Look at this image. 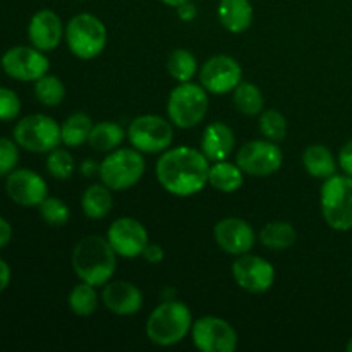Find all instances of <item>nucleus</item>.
Returning a JSON list of instances; mask_svg holds the SVG:
<instances>
[{
  "label": "nucleus",
  "mask_w": 352,
  "mask_h": 352,
  "mask_svg": "<svg viewBox=\"0 0 352 352\" xmlns=\"http://www.w3.org/2000/svg\"><path fill=\"white\" fill-rule=\"evenodd\" d=\"M124 140V129L116 122H98L89 133L88 143L96 151H113Z\"/></svg>",
  "instance_id": "a878e982"
},
{
  "label": "nucleus",
  "mask_w": 352,
  "mask_h": 352,
  "mask_svg": "<svg viewBox=\"0 0 352 352\" xmlns=\"http://www.w3.org/2000/svg\"><path fill=\"white\" fill-rule=\"evenodd\" d=\"M74 158L64 148H55V150L50 151L47 158V170L52 177L60 179V181H65V179L71 177L74 174Z\"/></svg>",
  "instance_id": "2f4dec72"
},
{
  "label": "nucleus",
  "mask_w": 352,
  "mask_h": 352,
  "mask_svg": "<svg viewBox=\"0 0 352 352\" xmlns=\"http://www.w3.org/2000/svg\"><path fill=\"white\" fill-rule=\"evenodd\" d=\"M98 306V294L95 291V285L82 282L78 284L69 294V308L78 316H89L96 311Z\"/></svg>",
  "instance_id": "7c9ffc66"
},
{
  "label": "nucleus",
  "mask_w": 352,
  "mask_h": 352,
  "mask_svg": "<svg viewBox=\"0 0 352 352\" xmlns=\"http://www.w3.org/2000/svg\"><path fill=\"white\" fill-rule=\"evenodd\" d=\"M100 170V165H96L93 160H86L85 164L81 165V172L86 175V177H91L95 175V172Z\"/></svg>",
  "instance_id": "79ce46f5"
},
{
  "label": "nucleus",
  "mask_w": 352,
  "mask_h": 352,
  "mask_svg": "<svg viewBox=\"0 0 352 352\" xmlns=\"http://www.w3.org/2000/svg\"><path fill=\"white\" fill-rule=\"evenodd\" d=\"M177 14H179V17H181L182 21L195 19V17H196L195 3H192L191 0H189V2H186V3H182V6L177 7Z\"/></svg>",
  "instance_id": "ea45409f"
},
{
  "label": "nucleus",
  "mask_w": 352,
  "mask_h": 352,
  "mask_svg": "<svg viewBox=\"0 0 352 352\" xmlns=\"http://www.w3.org/2000/svg\"><path fill=\"white\" fill-rule=\"evenodd\" d=\"M346 349H347V352H352V337H351V339H349V342H347Z\"/></svg>",
  "instance_id": "c03bdc74"
},
{
  "label": "nucleus",
  "mask_w": 352,
  "mask_h": 352,
  "mask_svg": "<svg viewBox=\"0 0 352 352\" xmlns=\"http://www.w3.org/2000/svg\"><path fill=\"white\" fill-rule=\"evenodd\" d=\"M322 213L325 222L336 230L352 229V177L332 175L322 188Z\"/></svg>",
  "instance_id": "0eeeda50"
},
{
  "label": "nucleus",
  "mask_w": 352,
  "mask_h": 352,
  "mask_svg": "<svg viewBox=\"0 0 352 352\" xmlns=\"http://www.w3.org/2000/svg\"><path fill=\"white\" fill-rule=\"evenodd\" d=\"M213 237L220 250L234 256L250 253L256 241L253 227L246 220L234 219V217L220 220L213 229Z\"/></svg>",
  "instance_id": "f3484780"
},
{
  "label": "nucleus",
  "mask_w": 352,
  "mask_h": 352,
  "mask_svg": "<svg viewBox=\"0 0 352 352\" xmlns=\"http://www.w3.org/2000/svg\"><path fill=\"white\" fill-rule=\"evenodd\" d=\"M208 182L222 192H234L243 186L244 170L237 164L220 160L210 165Z\"/></svg>",
  "instance_id": "5701e85b"
},
{
  "label": "nucleus",
  "mask_w": 352,
  "mask_h": 352,
  "mask_svg": "<svg viewBox=\"0 0 352 352\" xmlns=\"http://www.w3.org/2000/svg\"><path fill=\"white\" fill-rule=\"evenodd\" d=\"M117 267V253L109 239L88 236L76 244L72 251V268L81 282L100 287L112 278Z\"/></svg>",
  "instance_id": "f03ea898"
},
{
  "label": "nucleus",
  "mask_w": 352,
  "mask_h": 352,
  "mask_svg": "<svg viewBox=\"0 0 352 352\" xmlns=\"http://www.w3.org/2000/svg\"><path fill=\"white\" fill-rule=\"evenodd\" d=\"M302 165L315 179H329L337 174V162L332 151L323 144H309L302 153Z\"/></svg>",
  "instance_id": "4be33fe9"
},
{
  "label": "nucleus",
  "mask_w": 352,
  "mask_h": 352,
  "mask_svg": "<svg viewBox=\"0 0 352 352\" xmlns=\"http://www.w3.org/2000/svg\"><path fill=\"white\" fill-rule=\"evenodd\" d=\"M19 144L7 138H0V177H6L10 172L16 170L19 162Z\"/></svg>",
  "instance_id": "f704fd0d"
},
{
  "label": "nucleus",
  "mask_w": 352,
  "mask_h": 352,
  "mask_svg": "<svg viewBox=\"0 0 352 352\" xmlns=\"http://www.w3.org/2000/svg\"><path fill=\"white\" fill-rule=\"evenodd\" d=\"M103 305L113 315L131 316L143 308V294L134 284L126 280L107 282L102 292Z\"/></svg>",
  "instance_id": "6ab92c4d"
},
{
  "label": "nucleus",
  "mask_w": 352,
  "mask_h": 352,
  "mask_svg": "<svg viewBox=\"0 0 352 352\" xmlns=\"http://www.w3.org/2000/svg\"><path fill=\"white\" fill-rule=\"evenodd\" d=\"M48 58L45 52L34 47H12L2 57V69L9 78L17 81H36L48 74Z\"/></svg>",
  "instance_id": "f8f14e48"
},
{
  "label": "nucleus",
  "mask_w": 352,
  "mask_h": 352,
  "mask_svg": "<svg viewBox=\"0 0 352 352\" xmlns=\"http://www.w3.org/2000/svg\"><path fill=\"white\" fill-rule=\"evenodd\" d=\"M284 153L275 141H250L237 151L236 164L244 174L253 177H268L282 167Z\"/></svg>",
  "instance_id": "9d476101"
},
{
  "label": "nucleus",
  "mask_w": 352,
  "mask_h": 352,
  "mask_svg": "<svg viewBox=\"0 0 352 352\" xmlns=\"http://www.w3.org/2000/svg\"><path fill=\"white\" fill-rule=\"evenodd\" d=\"M141 256H143L148 263H160L165 256L164 248L158 246V244H148V246L144 248V251Z\"/></svg>",
  "instance_id": "4c0bfd02"
},
{
  "label": "nucleus",
  "mask_w": 352,
  "mask_h": 352,
  "mask_svg": "<svg viewBox=\"0 0 352 352\" xmlns=\"http://www.w3.org/2000/svg\"><path fill=\"white\" fill-rule=\"evenodd\" d=\"M296 229L287 222H270L261 229L260 241L265 248L282 251L291 248L296 243Z\"/></svg>",
  "instance_id": "bb28decb"
},
{
  "label": "nucleus",
  "mask_w": 352,
  "mask_h": 352,
  "mask_svg": "<svg viewBox=\"0 0 352 352\" xmlns=\"http://www.w3.org/2000/svg\"><path fill=\"white\" fill-rule=\"evenodd\" d=\"M192 342L201 352H234L237 333L234 327L219 316H203L192 323Z\"/></svg>",
  "instance_id": "9b49d317"
},
{
  "label": "nucleus",
  "mask_w": 352,
  "mask_h": 352,
  "mask_svg": "<svg viewBox=\"0 0 352 352\" xmlns=\"http://www.w3.org/2000/svg\"><path fill=\"white\" fill-rule=\"evenodd\" d=\"M34 96L45 107H57L65 98V86L57 76L45 74L34 81Z\"/></svg>",
  "instance_id": "c85d7f7f"
},
{
  "label": "nucleus",
  "mask_w": 352,
  "mask_h": 352,
  "mask_svg": "<svg viewBox=\"0 0 352 352\" xmlns=\"http://www.w3.org/2000/svg\"><path fill=\"white\" fill-rule=\"evenodd\" d=\"M196 69H198V64H196V57L186 48H177V50L172 52L168 55L167 60V71L175 81L179 82H188L195 78Z\"/></svg>",
  "instance_id": "c756f323"
},
{
  "label": "nucleus",
  "mask_w": 352,
  "mask_h": 352,
  "mask_svg": "<svg viewBox=\"0 0 352 352\" xmlns=\"http://www.w3.org/2000/svg\"><path fill=\"white\" fill-rule=\"evenodd\" d=\"M243 81V69L236 58L229 55H215L208 58L199 71V82L213 95H226L234 91Z\"/></svg>",
  "instance_id": "ddd939ff"
},
{
  "label": "nucleus",
  "mask_w": 352,
  "mask_h": 352,
  "mask_svg": "<svg viewBox=\"0 0 352 352\" xmlns=\"http://www.w3.org/2000/svg\"><path fill=\"white\" fill-rule=\"evenodd\" d=\"M127 138L141 153H162L168 150L174 141V129L164 117L148 113V116L136 117L131 122Z\"/></svg>",
  "instance_id": "1a4fd4ad"
},
{
  "label": "nucleus",
  "mask_w": 352,
  "mask_h": 352,
  "mask_svg": "<svg viewBox=\"0 0 352 352\" xmlns=\"http://www.w3.org/2000/svg\"><path fill=\"white\" fill-rule=\"evenodd\" d=\"M107 239L117 256L127 258V260L141 256L144 248L150 244V237H148L143 223L131 217H120V219L113 220L109 234H107Z\"/></svg>",
  "instance_id": "4468645a"
},
{
  "label": "nucleus",
  "mask_w": 352,
  "mask_h": 352,
  "mask_svg": "<svg viewBox=\"0 0 352 352\" xmlns=\"http://www.w3.org/2000/svg\"><path fill=\"white\" fill-rule=\"evenodd\" d=\"M219 19L230 33H243L253 23V6L250 0H220Z\"/></svg>",
  "instance_id": "412c9836"
},
{
  "label": "nucleus",
  "mask_w": 352,
  "mask_h": 352,
  "mask_svg": "<svg viewBox=\"0 0 352 352\" xmlns=\"http://www.w3.org/2000/svg\"><path fill=\"white\" fill-rule=\"evenodd\" d=\"M10 282V268L3 260H0V292L6 291Z\"/></svg>",
  "instance_id": "a19ab883"
},
{
  "label": "nucleus",
  "mask_w": 352,
  "mask_h": 352,
  "mask_svg": "<svg viewBox=\"0 0 352 352\" xmlns=\"http://www.w3.org/2000/svg\"><path fill=\"white\" fill-rule=\"evenodd\" d=\"M157 179L162 188L174 196H192L208 182L210 160L203 151L189 146L165 150L158 158Z\"/></svg>",
  "instance_id": "f257e3e1"
},
{
  "label": "nucleus",
  "mask_w": 352,
  "mask_h": 352,
  "mask_svg": "<svg viewBox=\"0 0 352 352\" xmlns=\"http://www.w3.org/2000/svg\"><path fill=\"white\" fill-rule=\"evenodd\" d=\"M192 329L191 311L184 302L165 301L153 309L146 322V336L162 347L174 346L186 339Z\"/></svg>",
  "instance_id": "7ed1b4c3"
},
{
  "label": "nucleus",
  "mask_w": 352,
  "mask_h": 352,
  "mask_svg": "<svg viewBox=\"0 0 352 352\" xmlns=\"http://www.w3.org/2000/svg\"><path fill=\"white\" fill-rule=\"evenodd\" d=\"M14 141L33 153H50L62 143L60 126L52 117L33 113L16 124Z\"/></svg>",
  "instance_id": "6e6552de"
},
{
  "label": "nucleus",
  "mask_w": 352,
  "mask_h": 352,
  "mask_svg": "<svg viewBox=\"0 0 352 352\" xmlns=\"http://www.w3.org/2000/svg\"><path fill=\"white\" fill-rule=\"evenodd\" d=\"M234 143H236V138H234L232 129L227 124L212 122L203 133L201 151L208 160H226L232 153Z\"/></svg>",
  "instance_id": "aec40b11"
},
{
  "label": "nucleus",
  "mask_w": 352,
  "mask_h": 352,
  "mask_svg": "<svg viewBox=\"0 0 352 352\" xmlns=\"http://www.w3.org/2000/svg\"><path fill=\"white\" fill-rule=\"evenodd\" d=\"M6 191L9 198L21 206H40L48 196L45 179L30 168L10 172L7 175Z\"/></svg>",
  "instance_id": "dca6fc26"
},
{
  "label": "nucleus",
  "mask_w": 352,
  "mask_h": 352,
  "mask_svg": "<svg viewBox=\"0 0 352 352\" xmlns=\"http://www.w3.org/2000/svg\"><path fill=\"white\" fill-rule=\"evenodd\" d=\"M93 129V122L89 116L82 112H76L69 116L60 126L62 143L69 148L81 146L85 141H88L89 133Z\"/></svg>",
  "instance_id": "393cba45"
},
{
  "label": "nucleus",
  "mask_w": 352,
  "mask_h": 352,
  "mask_svg": "<svg viewBox=\"0 0 352 352\" xmlns=\"http://www.w3.org/2000/svg\"><path fill=\"white\" fill-rule=\"evenodd\" d=\"M21 112V100L12 89L0 88V120L9 122L14 120Z\"/></svg>",
  "instance_id": "c9c22d12"
},
{
  "label": "nucleus",
  "mask_w": 352,
  "mask_h": 352,
  "mask_svg": "<svg viewBox=\"0 0 352 352\" xmlns=\"http://www.w3.org/2000/svg\"><path fill=\"white\" fill-rule=\"evenodd\" d=\"M339 165L347 175L352 177V140L347 141L339 153Z\"/></svg>",
  "instance_id": "e433bc0d"
},
{
  "label": "nucleus",
  "mask_w": 352,
  "mask_h": 352,
  "mask_svg": "<svg viewBox=\"0 0 352 352\" xmlns=\"http://www.w3.org/2000/svg\"><path fill=\"white\" fill-rule=\"evenodd\" d=\"M38 208H40L41 219H43L48 226H65V223L69 222V217H71L69 206L65 205L60 198H54V196H47Z\"/></svg>",
  "instance_id": "473e14b6"
},
{
  "label": "nucleus",
  "mask_w": 352,
  "mask_h": 352,
  "mask_svg": "<svg viewBox=\"0 0 352 352\" xmlns=\"http://www.w3.org/2000/svg\"><path fill=\"white\" fill-rule=\"evenodd\" d=\"M144 158L136 148H117L100 164V179L112 191H126L143 177Z\"/></svg>",
  "instance_id": "20e7f679"
},
{
  "label": "nucleus",
  "mask_w": 352,
  "mask_h": 352,
  "mask_svg": "<svg viewBox=\"0 0 352 352\" xmlns=\"http://www.w3.org/2000/svg\"><path fill=\"white\" fill-rule=\"evenodd\" d=\"M234 105L244 116H258L263 110L265 100L256 85L241 81L234 88Z\"/></svg>",
  "instance_id": "cd10ccee"
},
{
  "label": "nucleus",
  "mask_w": 352,
  "mask_h": 352,
  "mask_svg": "<svg viewBox=\"0 0 352 352\" xmlns=\"http://www.w3.org/2000/svg\"><path fill=\"white\" fill-rule=\"evenodd\" d=\"M260 131L270 141H282L287 134V119L278 110H267L260 117Z\"/></svg>",
  "instance_id": "72a5a7b5"
},
{
  "label": "nucleus",
  "mask_w": 352,
  "mask_h": 352,
  "mask_svg": "<svg viewBox=\"0 0 352 352\" xmlns=\"http://www.w3.org/2000/svg\"><path fill=\"white\" fill-rule=\"evenodd\" d=\"M208 112V95L203 86L195 82H181L172 89L167 102V113L172 124L181 129L195 127Z\"/></svg>",
  "instance_id": "423d86ee"
},
{
  "label": "nucleus",
  "mask_w": 352,
  "mask_h": 352,
  "mask_svg": "<svg viewBox=\"0 0 352 352\" xmlns=\"http://www.w3.org/2000/svg\"><path fill=\"white\" fill-rule=\"evenodd\" d=\"M232 277L244 291L261 294L274 285L275 268L270 261L246 253L241 254L232 263Z\"/></svg>",
  "instance_id": "2eb2a0df"
},
{
  "label": "nucleus",
  "mask_w": 352,
  "mask_h": 352,
  "mask_svg": "<svg viewBox=\"0 0 352 352\" xmlns=\"http://www.w3.org/2000/svg\"><path fill=\"white\" fill-rule=\"evenodd\" d=\"M112 189L105 184H93L82 192L81 206L88 219H105L112 210Z\"/></svg>",
  "instance_id": "b1692460"
},
{
  "label": "nucleus",
  "mask_w": 352,
  "mask_h": 352,
  "mask_svg": "<svg viewBox=\"0 0 352 352\" xmlns=\"http://www.w3.org/2000/svg\"><path fill=\"white\" fill-rule=\"evenodd\" d=\"M28 36L34 48L41 52H52L58 47L62 36H65V31L60 17L54 10L41 9L31 17Z\"/></svg>",
  "instance_id": "a211bd4d"
},
{
  "label": "nucleus",
  "mask_w": 352,
  "mask_h": 352,
  "mask_svg": "<svg viewBox=\"0 0 352 352\" xmlns=\"http://www.w3.org/2000/svg\"><path fill=\"white\" fill-rule=\"evenodd\" d=\"M12 239V227L3 217H0V250L6 248Z\"/></svg>",
  "instance_id": "58836bf2"
},
{
  "label": "nucleus",
  "mask_w": 352,
  "mask_h": 352,
  "mask_svg": "<svg viewBox=\"0 0 352 352\" xmlns=\"http://www.w3.org/2000/svg\"><path fill=\"white\" fill-rule=\"evenodd\" d=\"M65 41L76 57L82 60L95 58L105 50L107 28L96 16L88 12L72 17L65 28Z\"/></svg>",
  "instance_id": "39448f33"
},
{
  "label": "nucleus",
  "mask_w": 352,
  "mask_h": 352,
  "mask_svg": "<svg viewBox=\"0 0 352 352\" xmlns=\"http://www.w3.org/2000/svg\"><path fill=\"white\" fill-rule=\"evenodd\" d=\"M160 2H164L165 6H170V7H175V9H177L179 6H182V3L189 2V0H160Z\"/></svg>",
  "instance_id": "37998d69"
}]
</instances>
